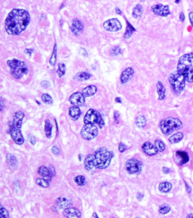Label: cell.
Listing matches in <instances>:
<instances>
[{
    "instance_id": "obj_1",
    "label": "cell",
    "mask_w": 193,
    "mask_h": 218,
    "mask_svg": "<svg viewBox=\"0 0 193 218\" xmlns=\"http://www.w3.org/2000/svg\"><path fill=\"white\" fill-rule=\"evenodd\" d=\"M30 22V14L26 10L14 9L5 20V29L9 35H18L27 28Z\"/></svg>"
},
{
    "instance_id": "obj_2",
    "label": "cell",
    "mask_w": 193,
    "mask_h": 218,
    "mask_svg": "<svg viewBox=\"0 0 193 218\" xmlns=\"http://www.w3.org/2000/svg\"><path fill=\"white\" fill-rule=\"evenodd\" d=\"M177 68V71L184 77L186 81L193 83V53L182 55L179 58Z\"/></svg>"
},
{
    "instance_id": "obj_3",
    "label": "cell",
    "mask_w": 193,
    "mask_h": 218,
    "mask_svg": "<svg viewBox=\"0 0 193 218\" xmlns=\"http://www.w3.org/2000/svg\"><path fill=\"white\" fill-rule=\"evenodd\" d=\"M6 63L10 68V74L16 79H20L29 73L28 65L24 61L14 58L7 61Z\"/></svg>"
},
{
    "instance_id": "obj_4",
    "label": "cell",
    "mask_w": 193,
    "mask_h": 218,
    "mask_svg": "<svg viewBox=\"0 0 193 218\" xmlns=\"http://www.w3.org/2000/svg\"><path fill=\"white\" fill-rule=\"evenodd\" d=\"M113 157L112 152L109 151L105 148L97 149L94 155V167L97 169H105L107 168Z\"/></svg>"
},
{
    "instance_id": "obj_5",
    "label": "cell",
    "mask_w": 193,
    "mask_h": 218,
    "mask_svg": "<svg viewBox=\"0 0 193 218\" xmlns=\"http://www.w3.org/2000/svg\"><path fill=\"white\" fill-rule=\"evenodd\" d=\"M160 130L164 135H170L174 130L181 129L183 127L182 121L175 117H169L160 122Z\"/></svg>"
},
{
    "instance_id": "obj_6",
    "label": "cell",
    "mask_w": 193,
    "mask_h": 218,
    "mask_svg": "<svg viewBox=\"0 0 193 218\" xmlns=\"http://www.w3.org/2000/svg\"><path fill=\"white\" fill-rule=\"evenodd\" d=\"M172 91L176 95H180L185 88V78L178 71L170 74L168 78Z\"/></svg>"
},
{
    "instance_id": "obj_7",
    "label": "cell",
    "mask_w": 193,
    "mask_h": 218,
    "mask_svg": "<svg viewBox=\"0 0 193 218\" xmlns=\"http://www.w3.org/2000/svg\"><path fill=\"white\" fill-rule=\"evenodd\" d=\"M85 124H97L100 128L105 126L104 121L103 120L100 114L96 110L89 109L86 113L83 118Z\"/></svg>"
},
{
    "instance_id": "obj_8",
    "label": "cell",
    "mask_w": 193,
    "mask_h": 218,
    "mask_svg": "<svg viewBox=\"0 0 193 218\" xmlns=\"http://www.w3.org/2000/svg\"><path fill=\"white\" fill-rule=\"evenodd\" d=\"M81 137L86 141H91L98 134V129L94 124H85L81 130Z\"/></svg>"
},
{
    "instance_id": "obj_9",
    "label": "cell",
    "mask_w": 193,
    "mask_h": 218,
    "mask_svg": "<svg viewBox=\"0 0 193 218\" xmlns=\"http://www.w3.org/2000/svg\"><path fill=\"white\" fill-rule=\"evenodd\" d=\"M125 169L130 174H139L142 170L143 164L137 159L132 158L128 160L125 163Z\"/></svg>"
},
{
    "instance_id": "obj_10",
    "label": "cell",
    "mask_w": 193,
    "mask_h": 218,
    "mask_svg": "<svg viewBox=\"0 0 193 218\" xmlns=\"http://www.w3.org/2000/svg\"><path fill=\"white\" fill-rule=\"evenodd\" d=\"M103 27L109 32H117L122 28V25L116 18H112L106 20L103 23Z\"/></svg>"
},
{
    "instance_id": "obj_11",
    "label": "cell",
    "mask_w": 193,
    "mask_h": 218,
    "mask_svg": "<svg viewBox=\"0 0 193 218\" xmlns=\"http://www.w3.org/2000/svg\"><path fill=\"white\" fill-rule=\"evenodd\" d=\"M151 10L154 14L158 16L165 17L168 16L170 14L168 5H164L162 4L155 5L151 6Z\"/></svg>"
},
{
    "instance_id": "obj_12",
    "label": "cell",
    "mask_w": 193,
    "mask_h": 218,
    "mask_svg": "<svg viewBox=\"0 0 193 218\" xmlns=\"http://www.w3.org/2000/svg\"><path fill=\"white\" fill-rule=\"evenodd\" d=\"M85 97L82 93L76 92L73 93L70 95L68 99V101L72 105L82 107L85 104Z\"/></svg>"
},
{
    "instance_id": "obj_13",
    "label": "cell",
    "mask_w": 193,
    "mask_h": 218,
    "mask_svg": "<svg viewBox=\"0 0 193 218\" xmlns=\"http://www.w3.org/2000/svg\"><path fill=\"white\" fill-rule=\"evenodd\" d=\"M70 28L72 32L75 36H78L83 31L84 24L82 20L78 19H74L72 21Z\"/></svg>"
},
{
    "instance_id": "obj_14",
    "label": "cell",
    "mask_w": 193,
    "mask_h": 218,
    "mask_svg": "<svg viewBox=\"0 0 193 218\" xmlns=\"http://www.w3.org/2000/svg\"><path fill=\"white\" fill-rule=\"evenodd\" d=\"M142 149L144 153L149 156H153L158 153V149L155 145L149 142H146L142 146Z\"/></svg>"
},
{
    "instance_id": "obj_15",
    "label": "cell",
    "mask_w": 193,
    "mask_h": 218,
    "mask_svg": "<svg viewBox=\"0 0 193 218\" xmlns=\"http://www.w3.org/2000/svg\"><path fill=\"white\" fill-rule=\"evenodd\" d=\"M10 136L14 142L18 145H21L24 143V138L20 132V129L12 128L10 130Z\"/></svg>"
},
{
    "instance_id": "obj_16",
    "label": "cell",
    "mask_w": 193,
    "mask_h": 218,
    "mask_svg": "<svg viewBox=\"0 0 193 218\" xmlns=\"http://www.w3.org/2000/svg\"><path fill=\"white\" fill-rule=\"evenodd\" d=\"M134 75V71L132 68H128L125 69L120 76V81L122 84H126L131 81Z\"/></svg>"
},
{
    "instance_id": "obj_17",
    "label": "cell",
    "mask_w": 193,
    "mask_h": 218,
    "mask_svg": "<svg viewBox=\"0 0 193 218\" xmlns=\"http://www.w3.org/2000/svg\"><path fill=\"white\" fill-rule=\"evenodd\" d=\"M24 117V114L23 112L18 111L16 112L13 116L12 126V128L20 129Z\"/></svg>"
},
{
    "instance_id": "obj_18",
    "label": "cell",
    "mask_w": 193,
    "mask_h": 218,
    "mask_svg": "<svg viewBox=\"0 0 193 218\" xmlns=\"http://www.w3.org/2000/svg\"><path fill=\"white\" fill-rule=\"evenodd\" d=\"M63 215L66 218H81V213L76 208L68 207L64 209L63 211Z\"/></svg>"
},
{
    "instance_id": "obj_19",
    "label": "cell",
    "mask_w": 193,
    "mask_h": 218,
    "mask_svg": "<svg viewBox=\"0 0 193 218\" xmlns=\"http://www.w3.org/2000/svg\"><path fill=\"white\" fill-rule=\"evenodd\" d=\"M55 203L61 209H66L72 205V202L70 199L64 197L57 198Z\"/></svg>"
},
{
    "instance_id": "obj_20",
    "label": "cell",
    "mask_w": 193,
    "mask_h": 218,
    "mask_svg": "<svg viewBox=\"0 0 193 218\" xmlns=\"http://www.w3.org/2000/svg\"><path fill=\"white\" fill-rule=\"evenodd\" d=\"M37 173L40 176H42L43 178L45 179L47 181H48V182L51 181L52 176L50 173V171H49L48 168H47L45 166L40 167L37 170Z\"/></svg>"
},
{
    "instance_id": "obj_21",
    "label": "cell",
    "mask_w": 193,
    "mask_h": 218,
    "mask_svg": "<svg viewBox=\"0 0 193 218\" xmlns=\"http://www.w3.org/2000/svg\"><path fill=\"white\" fill-rule=\"evenodd\" d=\"M156 91L159 96L158 100H163L166 97V89L160 81H158L156 83Z\"/></svg>"
},
{
    "instance_id": "obj_22",
    "label": "cell",
    "mask_w": 193,
    "mask_h": 218,
    "mask_svg": "<svg viewBox=\"0 0 193 218\" xmlns=\"http://www.w3.org/2000/svg\"><path fill=\"white\" fill-rule=\"evenodd\" d=\"M68 114L73 120H76L81 116V109L79 107L73 105L68 109Z\"/></svg>"
},
{
    "instance_id": "obj_23",
    "label": "cell",
    "mask_w": 193,
    "mask_h": 218,
    "mask_svg": "<svg viewBox=\"0 0 193 218\" xmlns=\"http://www.w3.org/2000/svg\"><path fill=\"white\" fill-rule=\"evenodd\" d=\"M93 162H94V155L91 154L88 155L86 156V158H85L84 161V167L85 170L88 171H90L93 170L94 167Z\"/></svg>"
},
{
    "instance_id": "obj_24",
    "label": "cell",
    "mask_w": 193,
    "mask_h": 218,
    "mask_svg": "<svg viewBox=\"0 0 193 218\" xmlns=\"http://www.w3.org/2000/svg\"><path fill=\"white\" fill-rule=\"evenodd\" d=\"M96 92V87L93 85H89L83 89L82 91V93L85 97H90L94 95Z\"/></svg>"
},
{
    "instance_id": "obj_25",
    "label": "cell",
    "mask_w": 193,
    "mask_h": 218,
    "mask_svg": "<svg viewBox=\"0 0 193 218\" xmlns=\"http://www.w3.org/2000/svg\"><path fill=\"white\" fill-rule=\"evenodd\" d=\"M176 156L177 159H180V165H183L187 163L189 161V156L188 154L184 151H177Z\"/></svg>"
},
{
    "instance_id": "obj_26",
    "label": "cell",
    "mask_w": 193,
    "mask_h": 218,
    "mask_svg": "<svg viewBox=\"0 0 193 218\" xmlns=\"http://www.w3.org/2000/svg\"><path fill=\"white\" fill-rule=\"evenodd\" d=\"M159 190L163 193H168L172 189V185L169 182H163L159 185Z\"/></svg>"
},
{
    "instance_id": "obj_27",
    "label": "cell",
    "mask_w": 193,
    "mask_h": 218,
    "mask_svg": "<svg viewBox=\"0 0 193 218\" xmlns=\"http://www.w3.org/2000/svg\"><path fill=\"white\" fill-rule=\"evenodd\" d=\"M143 12V8L141 4H137L133 8L132 15L135 19L140 18Z\"/></svg>"
},
{
    "instance_id": "obj_28",
    "label": "cell",
    "mask_w": 193,
    "mask_h": 218,
    "mask_svg": "<svg viewBox=\"0 0 193 218\" xmlns=\"http://www.w3.org/2000/svg\"><path fill=\"white\" fill-rule=\"evenodd\" d=\"M184 134L181 132H177L170 136L168 140L171 144H175L181 141V140L184 138Z\"/></svg>"
},
{
    "instance_id": "obj_29",
    "label": "cell",
    "mask_w": 193,
    "mask_h": 218,
    "mask_svg": "<svg viewBox=\"0 0 193 218\" xmlns=\"http://www.w3.org/2000/svg\"><path fill=\"white\" fill-rule=\"evenodd\" d=\"M52 128L53 125L51 121L49 120H46L45 121L44 132L46 137L48 138H50L52 136Z\"/></svg>"
},
{
    "instance_id": "obj_30",
    "label": "cell",
    "mask_w": 193,
    "mask_h": 218,
    "mask_svg": "<svg viewBox=\"0 0 193 218\" xmlns=\"http://www.w3.org/2000/svg\"><path fill=\"white\" fill-rule=\"evenodd\" d=\"M91 77V75L89 73L81 72L78 73L74 77V80L76 81H84L88 80Z\"/></svg>"
},
{
    "instance_id": "obj_31",
    "label": "cell",
    "mask_w": 193,
    "mask_h": 218,
    "mask_svg": "<svg viewBox=\"0 0 193 218\" xmlns=\"http://www.w3.org/2000/svg\"><path fill=\"white\" fill-rule=\"evenodd\" d=\"M135 124L138 128H143L147 124V119L144 115H139L136 118Z\"/></svg>"
},
{
    "instance_id": "obj_32",
    "label": "cell",
    "mask_w": 193,
    "mask_h": 218,
    "mask_svg": "<svg viewBox=\"0 0 193 218\" xmlns=\"http://www.w3.org/2000/svg\"><path fill=\"white\" fill-rule=\"evenodd\" d=\"M6 159L7 162L8 163L9 166L12 168H15L17 166L18 164V161L16 158L12 155L11 153H8L6 156Z\"/></svg>"
},
{
    "instance_id": "obj_33",
    "label": "cell",
    "mask_w": 193,
    "mask_h": 218,
    "mask_svg": "<svg viewBox=\"0 0 193 218\" xmlns=\"http://www.w3.org/2000/svg\"><path fill=\"white\" fill-rule=\"evenodd\" d=\"M57 51V47L56 44H55L54 45V47H53L52 56L51 57V58L49 59V61L50 65H51L52 66H54L56 64V62Z\"/></svg>"
},
{
    "instance_id": "obj_34",
    "label": "cell",
    "mask_w": 193,
    "mask_h": 218,
    "mask_svg": "<svg viewBox=\"0 0 193 218\" xmlns=\"http://www.w3.org/2000/svg\"><path fill=\"white\" fill-rule=\"evenodd\" d=\"M128 26L126 27V32L124 35V38L125 39H128L129 38H130V37H132V34H133V31H135V28L132 27V26L128 22Z\"/></svg>"
},
{
    "instance_id": "obj_35",
    "label": "cell",
    "mask_w": 193,
    "mask_h": 218,
    "mask_svg": "<svg viewBox=\"0 0 193 218\" xmlns=\"http://www.w3.org/2000/svg\"><path fill=\"white\" fill-rule=\"evenodd\" d=\"M66 66L64 63H60L58 65V69L57 70V73L59 78H62L65 74Z\"/></svg>"
},
{
    "instance_id": "obj_36",
    "label": "cell",
    "mask_w": 193,
    "mask_h": 218,
    "mask_svg": "<svg viewBox=\"0 0 193 218\" xmlns=\"http://www.w3.org/2000/svg\"><path fill=\"white\" fill-rule=\"evenodd\" d=\"M36 184L37 185L40 186L43 188H48L49 186V183L44 178H37L36 180Z\"/></svg>"
},
{
    "instance_id": "obj_37",
    "label": "cell",
    "mask_w": 193,
    "mask_h": 218,
    "mask_svg": "<svg viewBox=\"0 0 193 218\" xmlns=\"http://www.w3.org/2000/svg\"><path fill=\"white\" fill-rule=\"evenodd\" d=\"M155 145L156 147L159 152H163L165 149V145L164 143L160 139H156L155 141Z\"/></svg>"
},
{
    "instance_id": "obj_38",
    "label": "cell",
    "mask_w": 193,
    "mask_h": 218,
    "mask_svg": "<svg viewBox=\"0 0 193 218\" xmlns=\"http://www.w3.org/2000/svg\"><path fill=\"white\" fill-rule=\"evenodd\" d=\"M41 100L44 103L47 104H52L53 102L52 97L47 93H44L42 95Z\"/></svg>"
},
{
    "instance_id": "obj_39",
    "label": "cell",
    "mask_w": 193,
    "mask_h": 218,
    "mask_svg": "<svg viewBox=\"0 0 193 218\" xmlns=\"http://www.w3.org/2000/svg\"><path fill=\"white\" fill-rule=\"evenodd\" d=\"M74 181L78 185L81 186H84L86 184V179L83 176H77L74 178Z\"/></svg>"
},
{
    "instance_id": "obj_40",
    "label": "cell",
    "mask_w": 193,
    "mask_h": 218,
    "mask_svg": "<svg viewBox=\"0 0 193 218\" xmlns=\"http://www.w3.org/2000/svg\"><path fill=\"white\" fill-rule=\"evenodd\" d=\"M170 210H171V208L170 206L168 205H163L160 207L159 211L160 214L165 215V214H168L169 212H170Z\"/></svg>"
},
{
    "instance_id": "obj_41",
    "label": "cell",
    "mask_w": 193,
    "mask_h": 218,
    "mask_svg": "<svg viewBox=\"0 0 193 218\" xmlns=\"http://www.w3.org/2000/svg\"><path fill=\"white\" fill-rule=\"evenodd\" d=\"M121 48H120L119 47H117V46L113 47V48L111 49V52H110L111 55L113 56H116L119 55V54H121Z\"/></svg>"
},
{
    "instance_id": "obj_42",
    "label": "cell",
    "mask_w": 193,
    "mask_h": 218,
    "mask_svg": "<svg viewBox=\"0 0 193 218\" xmlns=\"http://www.w3.org/2000/svg\"><path fill=\"white\" fill-rule=\"evenodd\" d=\"M0 216L1 218H9V215L8 211L6 210L5 208H3L2 207H1L0 209Z\"/></svg>"
},
{
    "instance_id": "obj_43",
    "label": "cell",
    "mask_w": 193,
    "mask_h": 218,
    "mask_svg": "<svg viewBox=\"0 0 193 218\" xmlns=\"http://www.w3.org/2000/svg\"><path fill=\"white\" fill-rule=\"evenodd\" d=\"M126 149H127V147L124 143H123L122 142L120 143V144L118 145V151L120 153H124Z\"/></svg>"
},
{
    "instance_id": "obj_44",
    "label": "cell",
    "mask_w": 193,
    "mask_h": 218,
    "mask_svg": "<svg viewBox=\"0 0 193 218\" xmlns=\"http://www.w3.org/2000/svg\"><path fill=\"white\" fill-rule=\"evenodd\" d=\"M51 150L52 153L56 155H58L60 154V149L56 146H53Z\"/></svg>"
},
{
    "instance_id": "obj_45",
    "label": "cell",
    "mask_w": 193,
    "mask_h": 218,
    "mask_svg": "<svg viewBox=\"0 0 193 218\" xmlns=\"http://www.w3.org/2000/svg\"><path fill=\"white\" fill-rule=\"evenodd\" d=\"M41 86H42L43 87H44V88H46V89L49 88V87L51 86L50 83L48 81H42V82H41Z\"/></svg>"
},
{
    "instance_id": "obj_46",
    "label": "cell",
    "mask_w": 193,
    "mask_h": 218,
    "mask_svg": "<svg viewBox=\"0 0 193 218\" xmlns=\"http://www.w3.org/2000/svg\"><path fill=\"white\" fill-rule=\"evenodd\" d=\"M49 170L50 171V173L51 174L52 176L53 177L54 176H56V170L54 167L53 166H49Z\"/></svg>"
},
{
    "instance_id": "obj_47",
    "label": "cell",
    "mask_w": 193,
    "mask_h": 218,
    "mask_svg": "<svg viewBox=\"0 0 193 218\" xmlns=\"http://www.w3.org/2000/svg\"><path fill=\"white\" fill-rule=\"evenodd\" d=\"M79 54L84 57L88 56V53L87 52V51L84 48H82L79 51Z\"/></svg>"
},
{
    "instance_id": "obj_48",
    "label": "cell",
    "mask_w": 193,
    "mask_h": 218,
    "mask_svg": "<svg viewBox=\"0 0 193 218\" xmlns=\"http://www.w3.org/2000/svg\"><path fill=\"white\" fill-rule=\"evenodd\" d=\"M120 117V114L118 111H115L114 113V119L116 124L118 123V118Z\"/></svg>"
},
{
    "instance_id": "obj_49",
    "label": "cell",
    "mask_w": 193,
    "mask_h": 218,
    "mask_svg": "<svg viewBox=\"0 0 193 218\" xmlns=\"http://www.w3.org/2000/svg\"><path fill=\"white\" fill-rule=\"evenodd\" d=\"M28 138H29V141L30 142V143H31L32 145H34L35 144V143H36L35 138L33 137V136H31V135L29 136V137Z\"/></svg>"
},
{
    "instance_id": "obj_50",
    "label": "cell",
    "mask_w": 193,
    "mask_h": 218,
    "mask_svg": "<svg viewBox=\"0 0 193 218\" xmlns=\"http://www.w3.org/2000/svg\"><path fill=\"white\" fill-rule=\"evenodd\" d=\"M189 17L190 23L193 27V12H191L189 13Z\"/></svg>"
},
{
    "instance_id": "obj_51",
    "label": "cell",
    "mask_w": 193,
    "mask_h": 218,
    "mask_svg": "<svg viewBox=\"0 0 193 218\" xmlns=\"http://www.w3.org/2000/svg\"><path fill=\"white\" fill-rule=\"evenodd\" d=\"M33 52V50L32 49H26L24 50V53L26 54H28L30 56H31Z\"/></svg>"
},
{
    "instance_id": "obj_52",
    "label": "cell",
    "mask_w": 193,
    "mask_h": 218,
    "mask_svg": "<svg viewBox=\"0 0 193 218\" xmlns=\"http://www.w3.org/2000/svg\"><path fill=\"white\" fill-rule=\"evenodd\" d=\"M162 171H163V173L165 174H169V172H170V170L169 168H167V167H164L163 168Z\"/></svg>"
},
{
    "instance_id": "obj_53",
    "label": "cell",
    "mask_w": 193,
    "mask_h": 218,
    "mask_svg": "<svg viewBox=\"0 0 193 218\" xmlns=\"http://www.w3.org/2000/svg\"><path fill=\"white\" fill-rule=\"evenodd\" d=\"M179 18H180V19L181 22H183L185 20V15H184V13L182 12H180Z\"/></svg>"
},
{
    "instance_id": "obj_54",
    "label": "cell",
    "mask_w": 193,
    "mask_h": 218,
    "mask_svg": "<svg viewBox=\"0 0 193 218\" xmlns=\"http://www.w3.org/2000/svg\"><path fill=\"white\" fill-rule=\"evenodd\" d=\"M185 185H186V190H187V192L189 193H191V188L190 187V186L189 185H188L187 184V183L185 182Z\"/></svg>"
},
{
    "instance_id": "obj_55",
    "label": "cell",
    "mask_w": 193,
    "mask_h": 218,
    "mask_svg": "<svg viewBox=\"0 0 193 218\" xmlns=\"http://www.w3.org/2000/svg\"><path fill=\"white\" fill-rule=\"evenodd\" d=\"M143 197H144V195L142 194L141 193H138L137 194V198L139 200H141L142 198H143Z\"/></svg>"
},
{
    "instance_id": "obj_56",
    "label": "cell",
    "mask_w": 193,
    "mask_h": 218,
    "mask_svg": "<svg viewBox=\"0 0 193 218\" xmlns=\"http://www.w3.org/2000/svg\"><path fill=\"white\" fill-rule=\"evenodd\" d=\"M0 105H1V111H2L4 108V101L2 97H1V101H0Z\"/></svg>"
},
{
    "instance_id": "obj_57",
    "label": "cell",
    "mask_w": 193,
    "mask_h": 218,
    "mask_svg": "<svg viewBox=\"0 0 193 218\" xmlns=\"http://www.w3.org/2000/svg\"><path fill=\"white\" fill-rule=\"evenodd\" d=\"M115 101L117 103H122V100L120 97H116L115 99Z\"/></svg>"
},
{
    "instance_id": "obj_58",
    "label": "cell",
    "mask_w": 193,
    "mask_h": 218,
    "mask_svg": "<svg viewBox=\"0 0 193 218\" xmlns=\"http://www.w3.org/2000/svg\"><path fill=\"white\" fill-rule=\"evenodd\" d=\"M115 10H116V13L118 14H119V15H121V14H122V12H121V10H120V9L118 8H116V9H115Z\"/></svg>"
},
{
    "instance_id": "obj_59",
    "label": "cell",
    "mask_w": 193,
    "mask_h": 218,
    "mask_svg": "<svg viewBox=\"0 0 193 218\" xmlns=\"http://www.w3.org/2000/svg\"><path fill=\"white\" fill-rule=\"evenodd\" d=\"M93 218H98V216L97 215L96 213H93Z\"/></svg>"
},
{
    "instance_id": "obj_60",
    "label": "cell",
    "mask_w": 193,
    "mask_h": 218,
    "mask_svg": "<svg viewBox=\"0 0 193 218\" xmlns=\"http://www.w3.org/2000/svg\"><path fill=\"white\" fill-rule=\"evenodd\" d=\"M56 209V207H52V210H53V212H57V210Z\"/></svg>"
},
{
    "instance_id": "obj_61",
    "label": "cell",
    "mask_w": 193,
    "mask_h": 218,
    "mask_svg": "<svg viewBox=\"0 0 193 218\" xmlns=\"http://www.w3.org/2000/svg\"><path fill=\"white\" fill-rule=\"evenodd\" d=\"M188 217L189 218H193V215L192 214H190L188 215Z\"/></svg>"
},
{
    "instance_id": "obj_62",
    "label": "cell",
    "mask_w": 193,
    "mask_h": 218,
    "mask_svg": "<svg viewBox=\"0 0 193 218\" xmlns=\"http://www.w3.org/2000/svg\"><path fill=\"white\" fill-rule=\"evenodd\" d=\"M140 1L141 2H144V1H145V0H140Z\"/></svg>"
}]
</instances>
